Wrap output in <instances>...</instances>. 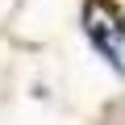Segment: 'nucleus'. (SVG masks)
I'll list each match as a JSON object with an SVG mask.
<instances>
[{
    "label": "nucleus",
    "mask_w": 125,
    "mask_h": 125,
    "mask_svg": "<svg viewBox=\"0 0 125 125\" xmlns=\"http://www.w3.org/2000/svg\"><path fill=\"white\" fill-rule=\"evenodd\" d=\"M88 38L96 42V50L113 62L117 71H125V42H117V25L100 9H88Z\"/></svg>",
    "instance_id": "f257e3e1"
}]
</instances>
